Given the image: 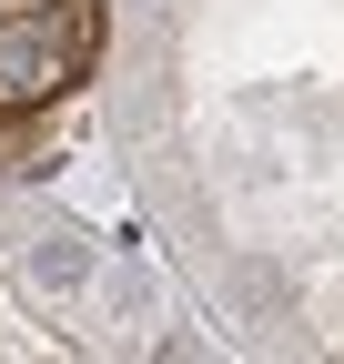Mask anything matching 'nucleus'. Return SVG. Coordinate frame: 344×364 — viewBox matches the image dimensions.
Wrapping results in <instances>:
<instances>
[{"mask_svg": "<svg viewBox=\"0 0 344 364\" xmlns=\"http://www.w3.org/2000/svg\"><path fill=\"white\" fill-rule=\"evenodd\" d=\"M92 61V11L81 0H41V11H11L0 21V112H41L61 102Z\"/></svg>", "mask_w": 344, "mask_h": 364, "instance_id": "1", "label": "nucleus"}, {"mask_svg": "<svg viewBox=\"0 0 344 364\" xmlns=\"http://www.w3.org/2000/svg\"><path fill=\"white\" fill-rule=\"evenodd\" d=\"M81 273H92V253H81V233H41V243H31V284H41V294H71Z\"/></svg>", "mask_w": 344, "mask_h": 364, "instance_id": "2", "label": "nucleus"}]
</instances>
